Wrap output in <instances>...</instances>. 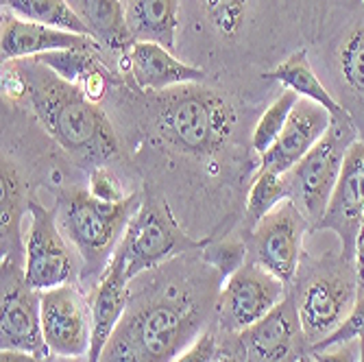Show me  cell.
Listing matches in <instances>:
<instances>
[{"label": "cell", "mask_w": 364, "mask_h": 362, "mask_svg": "<svg viewBox=\"0 0 364 362\" xmlns=\"http://www.w3.org/2000/svg\"><path fill=\"white\" fill-rule=\"evenodd\" d=\"M3 90L22 98L46 134L83 166H105L118 155V136L103 110L38 59L3 63Z\"/></svg>", "instance_id": "6da1fadb"}, {"label": "cell", "mask_w": 364, "mask_h": 362, "mask_svg": "<svg viewBox=\"0 0 364 362\" xmlns=\"http://www.w3.org/2000/svg\"><path fill=\"white\" fill-rule=\"evenodd\" d=\"M208 302L192 286L168 284L129 304L101 362H173L201 336Z\"/></svg>", "instance_id": "7a4b0ae2"}, {"label": "cell", "mask_w": 364, "mask_h": 362, "mask_svg": "<svg viewBox=\"0 0 364 362\" xmlns=\"http://www.w3.org/2000/svg\"><path fill=\"white\" fill-rule=\"evenodd\" d=\"M153 127L171 149L192 157H210L234 136L236 110L220 92L203 83L177 85L155 94Z\"/></svg>", "instance_id": "3957f363"}, {"label": "cell", "mask_w": 364, "mask_h": 362, "mask_svg": "<svg viewBox=\"0 0 364 362\" xmlns=\"http://www.w3.org/2000/svg\"><path fill=\"white\" fill-rule=\"evenodd\" d=\"M140 199L138 194H129L120 203H107L81 188L61 194L55 216L65 240L79 251L85 277L101 280L107 271Z\"/></svg>", "instance_id": "277c9868"}, {"label": "cell", "mask_w": 364, "mask_h": 362, "mask_svg": "<svg viewBox=\"0 0 364 362\" xmlns=\"http://www.w3.org/2000/svg\"><path fill=\"white\" fill-rule=\"evenodd\" d=\"M196 247H203V243L192 240L183 232L168 203L159 196L144 194L124 229L114 260L120 262L129 280H136L140 273L166 265Z\"/></svg>", "instance_id": "5b68a950"}, {"label": "cell", "mask_w": 364, "mask_h": 362, "mask_svg": "<svg viewBox=\"0 0 364 362\" xmlns=\"http://www.w3.org/2000/svg\"><path fill=\"white\" fill-rule=\"evenodd\" d=\"M355 140L358 131L351 116L332 118L327 134L290 173L284 175L290 188V199L314 225L323 218L329 206L343 171L345 155Z\"/></svg>", "instance_id": "8992f818"}, {"label": "cell", "mask_w": 364, "mask_h": 362, "mask_svg": "<svg viewBox=\"0 0 364 362\" xmlns=\"http://www.w3.org/2000/svg\"><path fill=\"white\" fill-rule=\"evenodd\" d=\"M0 269V349L46 358L50 351L42 332V292L28 286L16 260L5 257Z\"/></svg>", "instance_id": "52a82bcc"}, {"label": "cell", "mask_w": 364, "mask_h": 362, "mask_svg": "<svg viewBox=\"0 0 364 362\" xmlns=\"http://www.w3.org/2000/svg\"><path fill=\"white\" fill-rule=\"evenodd\" d=\"M28 232L24 238V280L44 292L63 284H73L75 262L57 216L38 201L26 203Z\"/></svg>", "instance_id": "ba28073f"}, {"label": "cell", "mask_w": 364, "mask_h": 362, "mask_svg": "<svg viewBox=\"0 0 364 362\" xmlns=\"http://www.w3.org/2000/svg\"><path fill=\"white\" fill-rule=\"evenodd\" d=\"M286 297V284L257 262L242 265L223 282L216 316L227 332H245Z\"/></svg>", "instance_id": "9c48e42d"}, {"label": "cell", "mask_w": 364, "mask_h": 362, "mask_svg": "<svg viewBox=\"0 0 364 362\" xmlns=\"http://www.w3.org/2000/svg\"><path fill=\"white\" fill-rule=\"evenodd\" d=\"M255 262L284 284H290L299 271L308 218L292 199L282 201L253 229Z\"/></svg>", "instance_id": "30bf717a"}, {"label": "cell", "mask_w": 364, "mask_h": 362, "mask_svg": "<svg viewBox=\"0 0 364 362\" xmlns=\"http://www.w3.org/2000/svg\"><path fill=\"white\" fill-rule=\"evenodd\" d=\"M358 280L353 275L341 273H321L310 280L301 297L296 299V310H299L304 336L312 345L332 336L338 327L351 314L358 302Z\"/></svg>", "instance_id": "8fae6325"}, {"label": "cell", "mask_w": 364, "mask_h": 362, "mask_svg": "<svg viewBox=\"0 0 364 362\" xmlns=\"http://www.w3.org/2000/svg\"><path fill=\"white\" fill-rule=\"evenodd\" d=\"M42 332L48 351L59 358L90 353L92 312L75 284L42 292Z\"/></svg>", "instance_id": "7c38bea8"}, {"label": "cell", "mask_w": 364, "mask_h": 362, "mask_svg": "<svg viewBox=\"0 0 364 362\" xmlns=\"http://www.w3.org/2000/svg\"><path fill=\"white\" fill-rule=\"evenodd\" d=\"M364 218V142L355 140L347 155L332 199L314 229H332L343 243L345 262H353L355 238Z\"/></svg>", "instance_id": "4fadbf2b"}, {"label": "cell", "mask_w": 364, "mask_h": 362, "mask_svg": "<svg viewBox=\"0 0 364 362\" xmlns=\"http://www.w3.org/2000/svg\"><path fill=\"white\" fill-rule=\"evenodd\" d=\"M329 124H332L329 112L308 101V98H299L286 120L282 136L262 155L259 169L273 171L279 175L290 173L312 151V147L327 134Z\"/></svg>", "instance_id": "5bb4252c"}, {"label": "cell", "mask_w": 364, "mask_h": 362, "mask_svg": "<svg viewBox=\"0 0 364 362\" xmlns=\"http://www.w3.org/2000/svg\"><path fill=\"white\" fill-rule=\"evenodd\" d=\"M68 48L101 53V44L94 38L53 28L38 22H28L9 11H3V28H0V57H3V63Z\"/></svg>", "instance_id": "9a60e30c"}, {"label": "cell", "mask_w": 364, "mask_h": 362, "mask_svg": "<svg viewBox=\"0 0 364 362\" xmlns=\"http://www.w3.org/2000/svg\"><path fill=\"white\" fill-rule=\"evenodd\" d=\"M301 339L306 336L299 310L288 294L267 316L240 332V345L253 362H286Z\"/></svg>", "instance_id": "2e32d148"}, {"label": "cell", "mask_w": 364, "mask_h": 362, "mask_svg": "<svg viewBox=\"0 0 364 362\" xmlns=\"http://www.w3.org/2000/svg\"><path fill=\"white\" fill-rule=\"evenodd\" d=\"M120 63L140 90L153 94L177 85L205 81V73L201 68L181 61L173 55V50L157 42H134L124 57H120Z\"/></svg>", "instance_id": "e0dca14e"}, {"label": "cell", "mask_w": 364, "mask_h": 362, "mask_svg": "<svg viewBox=\"0 0 364 362\" xmlns=\"http://www.w3.org/2000/svg\"><path fill=\"white\" fill-rule=\"evenodd\" d=\"M131 280L124 275L120 262L112 257L107 271L96 282L92 292V343L87 362H101L105 347L109 345L114 332L131 304Z\"/></svg>", "instance_id": "ac0fdd59"}, {"label": "cell", "mask_w": 364, "mask_h": 362, "mask_svg": "<svg viewBox=\"0 0 364 362\" xmlns=\"http://www.w3.org/2000/svg\"><path fill=\"white\" fill-rule=\"evenodd\" d=\"M33 59L44 63L48 70H53L63 81L77 85L94 103H98L105 96L107 85L112 81L109 70L101 63V53H94V50L68 48V50L46 53Z\"/></svg>", "instance_id": "d6986e66"}, {"label": "cell", "mask_w": 364, "mask_h": 362, "mask_svg": "<svg viewBox=\"0 0 364 362\" xmlns=\"http://www.w3.org/2000/svg\"><path fill=\"white\" fill-rule=\"evenodd\" d=\"M68 3L98 44L118 57H124L129 46L134 44L127 24L124 0H68Z\"/></svg>", "instance_id": "ffe728a7"}, {"label": "cell", "mask_w": 364, "mask_h": 362, "mask_svg": "<svg viewBox=\"0 0 364 362\" xmlns=\"http://www.w3.org/2000/svg\"><path fill=\"white\" fill-rule=\"evenodd\" d=\"M127 24L134 42H157L175 50L179 0H127Z\"/></svg>", "instance_id": "44dd1931"}, {"label": "cell", "mask_w": 364, "mask_h": 362, "mask_svg": "<svg viewBox=\"0 0 364 362\" xmlns=\"http://www.w3.org/2000/svg\"><path fill=\"white\" fill-rule=\"evenodd\" d=\"M264 77L271 79V81L282 83L284 90L294 92L299 98H308V101L321 105L325 112H329V116H332V118H347V116H351L336 101V98L327 92V87L321 83V79L314 75L312 65H310V59H308V53L304 48L292 53L288 59H284L279 65H275V68L271 73H267Z\"/></svg>", "instance_id": "7402d4cb"}, {"label": "cell", "mask_w": 364, "mask_h": 362, "mask_svg": "<svg viewBox=\"0 0 364 362\" xmlns=\"http://www.w3.org/2000/svg\"><path fill=\"white\" fill-rule=\"evenodd\" d=\"M3 7H5V11L18 16L22 20L92 38L90 28L83 24V20L70 7L68 0H3Z\"/></svg>", "instance_id": "603a6c76"}, {"label": "cell", "mask_w": 364, "mask_h": 362, "mask_svg": "<svg viewBox=\"0 0 364 362\" xmlns=\"http://www.w3.org/2000/svg\"><path fill=\"white\" fill-rule=\"evenodd\" d=\"M0 214H3V260H14L20 247V214H22V186L20 175L11 161L3 159L0 169Z\"/></svg>", "instance_id": "cb8c5ba5"}, {"label": "cell", "mask_w": 364, "mask_h": 362, "mask_svg": "<svg viewBox=\"0 0 364 362\" xmlns=\"http://www.w3.org/2000/svg\"><path fill=\"white\" fill-rule=\"evenodd\" d=\"M290 199V188L284 175L273 171H257L249 194H247V223L253 229L269 212H273L282 201Z\"/></svg>", "instance_id": "d4e9b609"}, {"label": "cell", "mask_w": 364, "mask_h": 362, "mask_svg": "<svg viewBox=\"0 0 364 362\" xmlns=\"http://www.w3.org/2000/svg\"><path fill=\"white\" fill-rule=\"evenodd\" d=\"M296 101H299V96L290 90H284L267 107V112L259 116V120L253 129V136H251V147L259 157L267 153L277 142V138L282 136L286 120H288L292 107L296 105Z\"/></svg>", "instance_id": "484cf974"}, {"label": "cell", "mask_w": 364, "mask_h": 362, "mask_svg": "<svg viewBox=\"0 0 364 362\" xmlns=\"http://www.w3.org/2000/svg\"><path fill=\"white\" fill-rule=\"evenodd\" d=\"M338 68L345 83L364 94V24L355 26L338 50Z\"/></svg>", "instance_id": "4316f807"}, {"label": "cell", "mask_w": 364, "mask_h": 362, "mask_svg": "<svg viewBox=\"0 0 364 362\" xmlns=\"http://www.w3.org/2000/svg\"><path fill=\"white\" fill-rule=\"evenodd\" d=\"M203 14L223 38H236L247 16V0H201Z\"/></svg>", "instance_id": "83f0119b"}, {"label": "cell", "mask_w": 364, "mask_h": 362, "mask_svg": "<svg viewBox=\"0 0 364 362\" xmlns=\"http://www.w3.org/2000/svg\"><path fill=\"white\" fill-rule=\"evenodd\" d=\"M245 257H247V247L242 240H236V238H227L203 249L205 265L216 269L223 282L245 265Z\"/></svg>", "instance_id": "f1b7e54d"}, {"label": "cell", "mask_w": 364, "mask_h": 362, "mask_svg": "<svg viewBox=\"0 0 364 362\" xmlns=\"http://www.w3.org/2000/svg\"><path fill=\"white\" fill-rule=\"evenodd\" d=\"M360 339H364V290H360L358 302H355L351 314L347 316V321L338 327L332 336H327L325 341L312 345L310 351H318V349H325V347L341 345V343H347V341H360Z\"/></svg>", "instance_id": "f546056e"}, {"label": "cell", "mask_w": 364, "mask_h": 362, "mask_svg": "<svg viewBox=\"0 0 364 362\" xmlns=\"http://www.w3.org/2000/svg\"><path fill=\"white\" fill-rule=\"evenodd\" d=\"M90 192L96 196V199L107 201V203H120V201L129 199L127 192L122 190V183L118 181V177L107 166H96V169H92V175H90Z\"/></svg>", "instance_id": "4dcf8cb0"}, {"label": "cell", "mask_w": 364, "mask_h": 362, "mask_svg": "<svg viewBox=\"0 0 364 362\" xmlns=\"http://www.w3.org/2000/svg\"><path fill=\"white\" fill-rule=\"evenodd\" d=\"M220 358L218 343L212 332H201L188 349H183L173 362H216Z\"/></svg>", "instance_id": "1f68e13d"}, {"label": "cell", "mask_w": 364, "mask_h": 362, "mask_svg": "<svg viewBox=\"0 0 364 362\" xmlns=\"http://www.w3.org/2000/svg\"><path fill=\"white\" fill-rule=\"evenodd\" d=\"M310 353L316 362H360V341H347Z\"/></svg>", "instance_id": "d6a6232c"}, {"label": "cell", "mask_w": 364, "mask_h": 362, "mask_svg": "<svg viewBox=\"0 0 364 362\" xmlns=\"http://www.w3.org/2000/svg\"><path fill=\"white\" fill-rule=\"evenodd\" d=\"M0 362H44V358L36 353H26V351L0 349Z\"/></svg>", "instance_id": "836d02e7"}, {"label": "cell", "mask_w": 364, "mask_h": 362, "mask_svg": "<svg viewBox=\"0 0 364 362\" xmlns=\"http://www.w3.org/2000/svg\"><path fill=\"white\" fill-rule=\"evenodd\" d=\"M216 362H240V360L236 356H231V353H223Z\"/></svg>", "instance_id": "e575fe53"}, {"label": "cell", "mask_w": 364, "mask_h": 362, "mask_svg": "<svg viewBox=\"0 0 364 362\" xmlns=\"http://www.w3.org/2000/svg\"><path fill=\"white\" fill-rule=\"evenodd\" d=\"M296 362H316L312 353H301L299 358H296Z\"/></svg>", "instance_id": "d590c367"}, {"label": "cell", "mask_w": 364, "mask_h": 362, "mask_svg": "<svg viewBox=\"0 0 364 362\" xmlns=\"http://www.w3.org/2000/svg\"><path fill=\"white\" fill-rule=\"evenodd\" d=\"M360 362H364V339H360Z\"/></svg>", "instance_id": "8d00e7d4"}, {"label": "cell", "mask_w": 364, "mask_h": 362, "mask_svg": "<svg viewBox=\"0 0 364 362\" xmlns=\"http://www.w3.org/2000/svg\"><path fill=\"white\" fill-rule=\"evenodd\" d=\"M360 229H364V218H362V227H360Z\"/></svg>", "instance_id": "74e56055"}]
</instances>
